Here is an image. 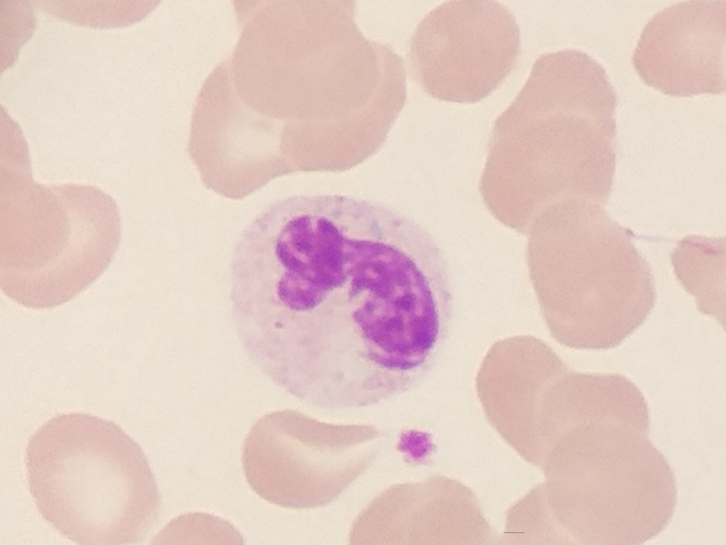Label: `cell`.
Wrapping results in <instances>:
<instances>
[{"mask_svg":"<svg viewBox=\"0 0 726 545\" xmlns=\"http://www.w3.org/2000/svg\"><path fill=\"white\" fill-rule=\"evenodd\" d=\"M726 1H687L644 26L631 62L640 80L673 97L726 90Z\"/></svg>","mask_w":726,"mask_h":545,"instance_id":"obj_7","label":"cell"},{"mask_svg":"<svg viewBox=\"0 0 726 545\" xmlns=\"http://www.w3.org/2000/svg\"><path fill=\"white\" fill-rule=\"evenodd\" d=\"M520 31L495 1H449L430 11L409 43L412 78L432 97L471 104L494 92L515 67Z\"/></svg>","mask_w":726,"mask_h":545,"instance_id":"obj_5","label":"cell"},{"mask_svg":"<svg viewBox=\"0 0 726 545\" xmlns=\"http://www.w3.org/2000/svg\"><path fill=\"white\" fill-rule=\"evenodd\" d=\"M411 219L342 194L289 197L259 218L232 275L252 361L301 401L374 404L411 389L447 335L452 301Z\"/></svg>","mask_w":726,"mask_h":545,"instance_id":"obj_1","label":"cell"},{"mask_svg":"<svg viewBox=\"0 0 726 545\" xmlns=\"http://www.w3.org/2000/svg\"><path fill=\"white\" fill-rule=\"evenodd\" d=\"M29 492L43 518L72 541H143L162 501L139 444L115 422L84 412L60 414L30 437Z\"/></svg>","mask_w":726,"mask_h":545,"instance_id":"obj_2","label":"cell"},{"mask_svg":"<svg viewBox=\"0 0 726 545\" xmlns=\"http://www.w3.org/2000/svg\"><path fill=\"white\" fill-rule=\"evenodd\" d=\"M242 463L249 485L266 501L315 505V421L291 410L266 414L249 431Z\"/></svg>","mask_w":726,"mask_h":545,"instance_id":"obj_8","label":"cell"},{"mask_svg":"<svg viewBox=\"0 0 726 545\" xmlns=\"http://www.w3.org/2000/svg\"><path fill=\"white\" fill-rule=\"evenodd\" d=\"M121 240L119 210L86 184L36 182L28 160L1 163L0 287L16 302H67L108 268Z\"/></svg>","mask_w":726,"mask_h":545,"instance_id":"obj_3","label":"cell"},{"mask_svg":"<svg viewBox=\"0 0 726 545\" xmlns=\"http://www.w3.org/2000/svg\"><path fill=\"white\" fill-rule=\"evenodd\" d=\"M255 51L269 65L272 116L284 126L322 136L354 118L369 97L376 73L369 40L350 1H320L282 23ZM267 87V86H266ZM274 102V103H275Z\"/></svg>","mask_w":726,"mask_h":545,"instance_id":"obj_4","label":"cell"},{"mask_svg":"<svg viewBox=\"0 0 726 545\" xmlns=\"http://www.w3.org/2000/svg\"><path fill=\"white\" fill-rule=\"evenodd\" d=\"M160 539L176 544H242V537L228 522L208 514L191 513L173 519Z\"/></svg>","mask_w":726,"mask_h":545,"instance_id":"obj_10","label":"cell"},{"mask_svg":"<svg viewBox=\"0 0 726 545\" xmlns=\"http://www.w3.org/2000/svg\"><path fill=\"white\" fill-rule=\"evenodd\" d=\"M673 255L680 282L696 300L702 313L715 318L725 327V255L719 250L700 249Z\"/></svg>","mask_w":726,"mask_h":545,"instance_id":"obj_9","label":"cell"},{"mask_svg":"<svg viewBox=\"0 0 726 545\" xmlns=\"http://www.w3.org/2000/svg\"><path fill=\"white\" fill-rule=\"evenodd\" d=\"M618 232L586 246L543 310L552 336L568 347L615 348L645 321L655 304L649 266Z\"/></svg>","mask_w":726,"mask_h":545,"instance_id":"obj_6","label":"cell"}]
</instances>
